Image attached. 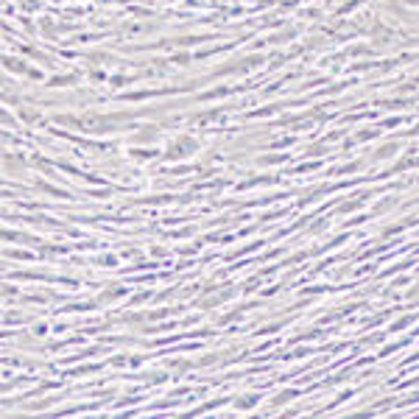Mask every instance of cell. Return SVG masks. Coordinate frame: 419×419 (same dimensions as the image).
I'll list each match as a JSON object with an SVG mask.
<instances>
[{"label":"cell","mask_w":419,"mask_h":419,"mask_svg":"<svg viewBox=\"0 0 419 419\" xmlns=\"http://www.w3.org/2000/svg\"><path fill=\"white\" fill-rule=\"evenodd\" d=\"M190 151H196V142H193V140H179V145L171 151V156H179V154H190Z\"/></svg>","instance_id":"6da1fadb"}]
</instances>
